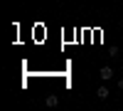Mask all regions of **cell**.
I'll return each instance as SVG.
<instances>
[{
  "label": "cell",
  "mask_w": 123,
  "mask_h": 111,
  "mask_svg": "<svg viewBox=\"0 0 123 111\" xmlns=\"http://www.w3.org/2000/svg\"><path fill=\"white\" fill-rule=\"evenodd\" d=\"M98 77L104 79V82H108V79H113V69H111V67H101V72H98Z\"/></svg>",
  "instance_id": "obj_1"
},
{
  "label": "cell",
  "mask_w": 123,
  "mask_h": 111,
  "mask_svg": "<svg viewBox=\"0 0 123 111\" xmlns=\"http://www.w3.org/2000/svg\"><path fill=\"white\" fill-rule=\"evenodd\" d=\"M44 104H47V106H49V109H54V106H57V104H59V99H57V94H49V96H47V99H44Z\"/></svg>",
  "instance_id": "obj_2"
},
{
  "label": "cell",
  "mask_w": 123,
  "mask_h": 111,
  "mask_svg": "<svg viewBox=\"0 0 123 111\" xmlns=\"http://www.w3.org/2000/svg\"><path fill=\"white\" fill-rule=\"evenodd\" d=\"M108 94H111V91H108L106 86H98V89H96V96L101 99V101H104V99H108Z\"/></svg>",
  "instance_id": "obj_3"
},
{
  "label": "cell",
  "mask_w": 123,
  "mask_h": 111,
  "mask_svg": "<svg viewBox=\"0 0 123 111\" xmlns=\"http://www.w3.org/2000/svg\"><path fill=\"white\" fill-rule=\"evenodd\" d=\"M118 89H123V79H118Z\"/></svg>",
  "instance_id": "obj_4"
}]
</instances>
